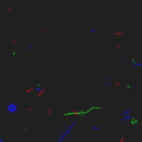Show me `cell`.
Masks as SVG:
<instances>
[{
  "label": "cell",
  "instance_id": "6da1fadb",
  "mask_svg": "<svg viewBox=\"0 0 142 142\" xmlns=\"http://www.w3.org/2000/svg\"><path fill=\"white\" fill-rule=\"evenodd\" d=\"M77 124H78L77 120H73V121L71 122L68 126H66V128L63 129V131L59 134V137H58V139H57V141H55V142H63L64 140L70 139V137L72 135L73 129L77 126Z\"/></svg>",
  "mask_w": 142,
  "mask_h": 142
},
{
  "label": "cell",
  "instance_id": "277c9868",
  "mask_svg": "<svg viewBox=\"0 0 142 142\" xmlns=\"http://www.w3.org/2000/svg\"><path fill=\"white\" fill-rule=\"evenodd\" d=\"M112 84H113V77H111V75L106 77V79L103 80V82H102V86H103V88H106V89L111 88Z\"/></svg>",
  "mask_w": 142,
  "mask_h": 142
},
{
  "label": "cell",
  "instance_id": "ba28073f",
  "mask_svg": "<svg viewBox=\"0 0 142 142\" xmlns=\"http://www.w3.org/2000/svg\"><path fill=\"white\" fill-rule=\"evenodd\" d=\"M32 89H33V90L36 91V92H40V91L42 90V87L40 86L39 83H37V84H35V86L32 87Z\"/></svg>",
  "mask_w": 142,
  "mask_h": 142
},
{
  "label": "cell",
  "instance_id": "9c48e42d",
  "mask_svg": "<svg viewBox=\"0 0 142 142\" xmlns=\"http://www.w3.org/2000/svg\"><path fill=\"white\" fill-rule=\"evenodd\" d=\"M131 109H123V110L121 111V117L122 115H128V114H131Z\"/></svg>",
  "mask_w": 142,
  "mask_h": 142
},
{
  "label": "cell",
  "instance_id": "7a4b0ae2",
  "mask_svg": "<svg viewBox=\"0 0 142 142\" xmlns=\"http://www.w3.org/2000/svg\"><path fill=\"white\" fill-rule=\"evenodd\" d=\"M6 112L10 115H15L19 112V104L16 101H10L6 104Z\"/></svg>",
  "mask_w": 142,
  "mask_h": 142
},
{
  "label": "cell",
  "instance_id": "3957f363",
  "mask_svg": "<svg viewBox=\"0 0 142 142\" xmlns=\"http://www.w3.org/2000/svg\"><path fill=\"white\" fill-rule=\"evenodd\" d=\"M133 120H134V118H133L132 113H131V114H128V115H122L120 122H121L122 125H129Z\"/></svg>",
  "mask_w": 142,
  "mask_h": 142
},
{
  "label": "cell",
  "instance_id": "8fae6325",
  "mask_svg": "<svg viewBox=\"0 0 142 142\" xmlns=\"http://www.w3.org/2000/svg\"><path fill=\"white\" fill-rule=\"evenodd\" d=\"M0 142H7V140L4 139L3 137H1V135H0Z\"/></svg>",
  "mask_w": 142,
  "mask_h": 142
},
{
  "label": "cell",
  "instance_id": "8992f818",
  "mask_svg": "<svg viewBox=\"0 0 142 142\" xmlns=\"http://www.w3.org/2000/svg\"><path fill=\"white\" fill-rule=\"evenodd\" d=\"M88 31H89V33H90V35H93V36L99 35V29H98V27H95V26L90 27Z\"/></svg>",
  "mask_w": 142,
  "mask_h": 142
},
{
  "label": "cell",
  "instance_id": "30bf717a",
  "mask_svg": "<svg viewBox=\"0 0 142 142\" xmlns=\"http://www.w3.org/2000/svg\"><path fill=\"white\" fill-rule=\"evenodd\" d=\"M31 49H32V44H31V43H28V44H27V46H26V50H31Z\"/></svg>",
  "mask_w": 142,
  "mask_h": 142
},
{
  "label": "cell",
  "instance_id": "5b68a950",
  "mask_svg": "<svg viewBox=\"0 0 142 142\" xmlns=\"http://www.w3.org/2000/svg\"><path fill=\"white\" fill-rule=\"evenodd\" d=\"M128 62H130L131 69H139V68H142V61H138V60H134V59H129Z\"/></svg>",
  "mask_w": 142,
  "mask_h": 142
},
{
  "label": "cell",
  "instance_id": "52a82bcc",
  "mask_svg": "<svg viewBox=\"0 0 142 142\" xmlns=\"http://www.w3.org/2000/svg\"><path fill=\"white\" fill-rule=\"evenodd\" d=\"M91 129H92V131H94V132H100V131H101V126H99L98 124H92Z\"/></svg>",
  "mask_w": 142,
  "mask_h": 142
}]
</instances>
